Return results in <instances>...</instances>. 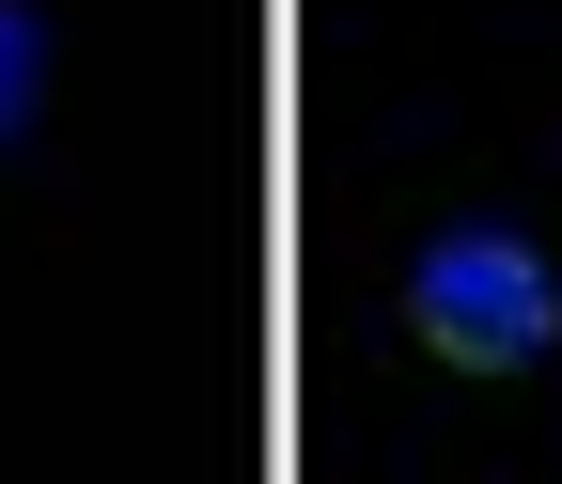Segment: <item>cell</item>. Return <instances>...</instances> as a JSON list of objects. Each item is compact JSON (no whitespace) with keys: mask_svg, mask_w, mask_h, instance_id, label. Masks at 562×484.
I'll list each match as a JSON object with an SVG mask.
<instances>
[{"mask_svg":"<svg viewBox=\"0 0 562 484\" xmlns=\"http://www.w3.org/2000/svg\"><path fill=\"white\" fill-rule=\"evenodd\" d=\"M406 344L453 375H531L562 344V266L531 235H438L406 266Z\"/></svg>","mask_w":562,"mask_h":484,"instance_id":"1","label":"cell"},{"mask_svg":"<svg viewBox=\"0 0 562 484\" xmlns=\"http://www.w3.org/2000/svg\"><path fill=\"white\" fill-rule=\"evenodd\" d=\"M32 110H47V16H32V0H0V142H16Z\"/></svg>","mask_w":562,"mask_h":484,"instance_id":"2","label":"cell"}]
</instances>
